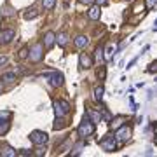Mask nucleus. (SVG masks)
I'll return each mask as SVG.
<instances>
[{"label": "nucleus", "mask_w": 157, "mask_h": 157, "mask_svg": "<svg viewBox=\"0 0 157 157\" xmlns=\"http://www.w3.org/2000/svg\"><path fill=\"white\" fill-rule=\"evenodd\" d=\"M68 112H70V103L68 101H65V100L54 101V113H56V117H65Z\"/></svg>", "instance_id": "obj_4"}, {"label": "nucleus", "mask_w": 157, "mask_h": 157, "mask_svg": "<svg viewBox=\"0 0 157 157\" xmlns=\"http://www.w3.org/2000/svg\"><path fill=\"white\" fill-rule=\"evenodd\" d=\"M100 145H101L103 150H107V152H115L117 150V140L113 138V135H107L100 141Z\"/></svg>", "instance_id": "obj_5"}, {"label": "nucleus", "mask_w": 157, "mask_h": 157, "mask_svg": "<svg viewBox=\"0 0 157 157\" xmlns=\"http://www.w3.org/2000/svg\"><path fill=\"white\" fill-rule=\"evenodd\" d=\"M87 16H89V19H93V21H96V19H100V16H101L100 6H89V11H87Z\"/></svg>", "instance_id": "obj_12"}, {"label": "nucleus", "mask_w": 157, "mask_h": 157, "mask_svg": "<svg viewBox=\"0 0 157 157\" xmlns=\"http://www.w3.org/2000/svg\"><path fill=\"white\" fill-rule=\"evenodd\" d=\"M17 78V73L16 72H7L2 75V80H6V82H14Z\"/></svg>", "instance_id": "obj_15"}, {"label": "nucleus", "mask_w": 157, "mask_h": 157, "mask_svg": "<svg viewBox=\"0 0 157 157\" xmlns=\"http://www.w3.org/2000/svg\"><path fill=\"white\" fill-rule=\"evenodd\" d=\"M63 82H65V77H63L61 72L51 73V86H52V87H59V86H63Z\"/></svg>", "instance_id": "obj_9"}, {"label": "nucleus", "mask_w": 157, "mask_h": 157, "mask_svg": "<svg viewBox=\"0 0 157 157\" xmlns=\"http://www.w3.org/2000/svg\"><path fill=\"white\" fill-rule=\"evenodd\" d=\"M122 121H126V119H124L122 115H121V117H117V119H110V126H112V128H115V129H117L119 126L122 124Z\"/></svg>", "instance_id": "obj_20"}, {"label": "nucleus", "mask_w": 157, "mask_h": 157, "mask_svg": "<svg viewBox=\"0 0 157 157\" xmlns=\"http://www.w3.org/2000/svg\"><path fill=\"white\" fill-rule=\"evenodd\" d=\"M77 133H78V136H80V138H84V136H91L93 133H94V122L89 119V115H87V113L84 115L82 122L78 124Z\"/></svg>", "instance_id": "obj_1"}, {"label": "nucleus", "mask_w": 157, "mask_h": 157, "mask_svg": "<svg viewBox=\"0 0 157 157\" xmlns=\"http://www.w3.org/2000/svg\"><path fill=\"white\" fill-rule=\"evenodd\" d=\"M87 115H89V119L93 121V122H100L101 121V113L100 112H93V110H87Z\"/></svg>", "instance_id": "obj_17"}, {"label": "nucleus", "mask_w": 157, "mask_h": 157, "mask_svg": "<svg viewBox=\"0 0 157 157\" xmlns=\"http://www.w3.org/2000/svg\"><path fill=\"white\" fill-rule=\"evenodd\" d=\"M9 128H11L9 122L7 121H2V124H0V135H6L7 131H9Z\"/></svg>", "instance_id": "obj_25"}, {"label": "nucleus", "mask_w": 157, "mask_h": 157, "mask_svg": "<svg viewBox=\"0 0 157 157\" xmlns=\"http://www.w3.org/2000/svg\"><path fill=\"white\" fill-rule=\"evenodd\" d=\"M96 75H98V78H100V80H103V78H105V75H107V70H105V67H100V68H98Z\"/></svg>", "instance_id": "obj_26"}, {"label": "nucleus", "mask_w": 157, "mask_h": 157, "mask_svg": "<svg viewBox=\"0 0 157 157\" xmlns=\"http://www.w3.org/2000/svg\"><path fill=\"white\" fill-rule=\"evenodd\" d=\"M12 113L9 112V110H6V112H0V121H9L11 119Z\"/></svg>", "instance_id": "obj_28"}, {"label": "nucleus", "mask_w": 157, "mask_h": 157, "mask_svg": "<svg viewBox=\"0 0 157 157\" xmlns=\"http://www.w3.org/2000/svg\"><path fill=\"white\" fill-rule=\"evenodd\" d=\"M155 2L157 0H147L145 6H148V9H154V7H155Z\"/></svg>", "instance_id": "obj_30"}, {"label": "nucleus", "mask_w": 157, "mask_h": 157, "mask_svg": "<svg viewBox=\"0 0 157 157\" xmlns=\"http://www.w3.org/2000/svg\"><path fill=\"white\" fill-rule=\"evenodd\" d=\"M141 11H145V2H143V0H138L135 4V7H133V12H135V14H140Z\"/></svg>", "instance_id": "obj_18"}, {"label": "nucleus", "mask_w": 157, "mask_h": 157, "mask_svg": "<svg viewBox=\"0 0 157 157\" xmlns=\"http://www.w3.org/2000/svg\"><path fill=\"white\" fill-rule=\"evenodd\" d=\"M28 138H30V141L37 147H44L45 143L49 141V136H47V133H44V131H32Z\"/></svg>", "instance_id": "obj_2"}, {"label": "nucleus", "mask_w": 157, "mask_h": 157, "mask_svg": "<svg viewBox=\"0 0 157 157\" xmlns=\"http://www.w3.org/2000/svg\"><path fill=\"white\" fill-rule=\"evenodd\" d=\"M19 59H26L28 58V47H21V51H19Z\"/></svg>", "instance_id": "obj_27"}, {"label": "nucleus", "mask_w": 157, "mask_h": 157, "mask_svg": "<svg viewBox=\"0 0 157 157\" xmlns=\"http://www.w3.org/2000/svg\"><path fill=\"white\" fill-rule=\"evenodd\" d=\"M65 126H67V122L63 121V117H56V122H54V129L58 131V129H63Z\"/></svg>", "instance_id": "obj_21"}, {"label": "nucleus", "mask_w": 157, "mask_h": 157, "mask_svg": "<svg viewBox=\"0 0 157 157\" xmlns=\"http://www.w3.org/2000/svg\"><path fill=\"white\" fill-rule=\"evenodd\" d=\"M113 138L117 141H121V143L128 141L131 138V128H128V126H119L117 131H115V135H113Z\"/></svg>", "instance_id": "obj_6"}, {"label": "nucleus", "mask_w": 157, "mask_h": 157, "mask_svg": "<svg viewBox=\"0 0 157 157\" xmlns=\"http://www.w3.org/2000/svg\"><path fill=\"white\" fill-rule=\"evenodd\" d=\"M78 67L82 68V70L91 68L93 67V58H91L87 52H80V56H78Z\"/></svg>", "instance_id": "obj_7"}, {"label": "nucleus", "mask_w": 157, "mask_h": 157, "mask_svg": "<svg viewBox=\"0 0 157 157\" xmlns=\"http://www.w3.org/2000/svg\"><path fill=\"white\" fill-rule=\"evenodd\" d=\"M14 37H16V32H14V30H2V32H0V42H2V44L12 42Z\"/></svg>", "instance_id": "obj_10"}, {"label": "nucleus", "mask_w": 157, "mask_h": 157, "mask_svg": "<svg viewBox=\"0 0 157 157\" xmlns=\"http://www.w3.org/2000/svg\"><path fill=\"white\" fill-rule=\"evenodd\" d=\"M94 58L98 59V61H103V47H101V45H98V47H96V51H94Z\"/></svg>", "instance_id": "obj_23"}, {"label": "nucleus", "mask_w": 157, "mask_h": 157, "mask_svg": "<svg viewBox=\"0 0 157 157\" xmlns=\"http://www.w3.org/2000/svg\"><path fill=\"white\" fill-rule=\"evenodd\" d=\"M54 44H56V33H54V32H45L44 44H42V45L49 51V49H52V47H54Z\"/></svg>", "instance_id": "obj_8"}, {"label": "nucleus", "mask_w": 157, "mask_h": 157, "mask_svg": "<svg viewBox=\"0 0 157 157\" xmlns=\"http://www.w3.org/2000/svg\"><path fill=\"white\" fill-rule=\"evenodd\" d=\"M42 56H44V45L40 44H35L32 49L28 51V58H30V61L32 63H39L40 59H42Z\"/></svg>", "instance_id": "obj_3"}, {"label": "nucleus", "mask_w": 157, "mask_h": 157, "mask_svg": "<svg viewBox=\"0 0 157 157\" xmlns=\"http://www.w3.org/2000/svg\"><path fill=\"white\" fill-rule=\"evenodd\" d=\"M103 93H105L103 86H98V87H94V100H96V101H101V100H103Z\"/></svg>", "instance_id": "obj_16"}, {"label": "nucleus", "mask_w": 157, "mask_h": 157, "mask_svg": "<svg viewBox=\"0 0 157 157\" xmlns=\"http://www.w3.org/2000/svg\"><path fill=\"white\" fill-rule=\"evenodd\" d=\"M37 16H39V11H35V9H30L25 12V19H35Z\"/></svg>", "instance_id": "obj_19"}, {"label": "nucleus", "mask_w": 157, "mask_h": 157, "mask_svg": "<svg viewBox=\"0 0 157 157\" xmlns=\"http://www.w3.org/2000/svg\"><path fill=\"white\" fill-rule=\"evenodd\" d=\"M54 4H56V0H42V6H44V9H47V11H51V9L54 7Z\"/></svg>", "instance_id": "obj_24"}, {"label": "nucleus", "mask_w": 157, "mask_h": 157, "mask_svg": "<svg viewBox=\"0 0 157 157\" xmlns=\"http://www.w3.org/2000/svg\"><path fill=\"white\" fill-rule=\"evenodd\" d=\"M98 4H100V6H103V4H107V0H98Z\"/></svg>", "instance_id": "obj_34"}, {"label": "nucleus", "mask_w": 157, "mask_h": 157, "mask_svg": "<svg viewBox=\"0 0 157 157\" xmlns=\"http://www.w3.org/2000/svg\"><path fill=\"white\" fill-rule=\"evenodd\" d=\"M7 61H9V59H7V56H0V67H2V65H6Z\"/></svg>", "instance_id": "obj_32"}, {"label": "nucleus", "mask_w": 157, "mask_h": 157, "mask_svg": "<svg viewBox=\"0 0 157 157\" xmlns=\"http://www.w3.org/2000/svg\"><path fill=\"white\" fill-rule=\"evenodd\" d=\"M78 2H80V4H86V6H93L94 0H78Z\"/></svg>", "instance_id": "obj_31"}, {"label": "nucleus", "mask_w": 157, "mask_h": 157, "mask_svg": "<svg viewBox=\"0 0 157 157\" xmlns=\"http://www.w3.org/2000/svg\"><path fill=\"white\" fill-rule=\"evenodd\" d=\"M0 154H2V157H16L17 150H14V148H11V147H4Z\"/></svg>", "instance_id": "obj_14"}, {"label": "nucleus", "mask_w": 157, "mask_h": 157, "mask_svg": "<svg viewBox=\"0 0 157 157\" xmlns=\"http://www.w3.org/2000/svg\"><path fill=\"white\" fill-rule=\"evenodd\" d=\"M0 94H2V84H0Z\"/></svg>", "instance_id": "obj_35"}, {"label": "nucleus", "mask_w": 157, "mask_h": 157, "mask_svg": "<svg viewBox=\"0 0 157 157\" xmlns=\"http://www.w3.org/2000/svg\"><path fill=\"white\" fill-rule=\"evenodd\" d=\"M32 154H33V152L28 150V148H23L21 152H17V155H32Z\"/></svg>", "instance_id": "obj_29"}, {"label": "nucleus", "mask_w": 157, "mask_h": 157, "mask_svg": "<svg viewBox=\"0 0 157 157\" xmlns=\"http://www.w3.org/2000/svg\"><path fill=\"white\" fill-rule=\"evenodd\" d=\"M68 39H70V37H68L67 32H59V33L56 35V42H58L59 47H65V45L68 44Z\"/></svg>", "instance_id": "obj_13"}, {"label": "nucleus", "mask_w": 157, "mask_h": 157, "mask_svg": "<svg viewBox=\"0 0 157 157\" xmlns=\"http://www.w3.org/2000/svg\"><path fill=\"white\" fill-rule=\"evenodd\" d=\"M42 154H45V150L44 148H39V150H37V155H42Z\"/></svg>", "instance_id": "obj_33"}, {"label": "nucleus", "mask_w": 157, "mask_h": 157, "mask_svg": "<svg viewBox=\"0 0 157 157\" xmlns=\"http://www.w3.org/2000/svg\"><path fill=\"white\" fill-rule=\"evenodd\" d=\"M115 51H117V47L115 45H110L107 49V54H105V59H112V56L115 54Z\"/></svg>", "instance_id": "obj_22"}, {"label": "nucleus", "mask_w": 157, "mask_h": 157, "mask_svg": "<svg viewBox=\"0 0 157 157\" xmlns=\"http://www.w3.org/2000/svg\"><path fill=\"white\" fill-rule=\"evenodd\" d=\"M73 44H75V47H78V49H84V47H87V44H89V39H87L86 35H77L75 40H73Z\"/></svg>", "instance_id": "obj_11"}]
</instances>
